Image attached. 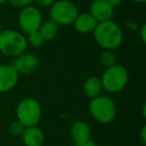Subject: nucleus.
I'll list each match as a JSON object with an SVG mask.
<instances>
[{
	"label": "nucleus",
	"instance_id": "nucleus-22",
	"mask_svg": "<svg viewBox=\"0 0 146 146\" xmlns=\"http://www.w3.org/2000/svg\"><path fill=\"white\" fill-rule=\"evenodd\" d=\"M140 38H141L142 42L145 43L146 42V25L143 24L140 28Z\"/></svg>",
	"mask_w": 146,
	"mask_h": 146
},
{
	"label": "nucleus",
	"instance_id": "nucleus-4",
	"mask_svg": "<svg viewBox=\"0 0 146 146\" xmlns=\"http://www.w3.org/2000/svg\"><path fill=\"white\" fill-rule=\"evenodd\" d=\"M100 79L104 90L109 93H118L127 86L129 74L123 65L116 63L113 66L105 69Z\"/></svg>",
	"mask_w": 146,
	"mask_h": 146
},
{
	"label": "nucleus",
	"instance_id": "nucleus-24",
	"mask_svg": "<svg viewBox=\"0 0 146 146\" xmlns=\"http://www.w3.org/2000/svg\"><path fill=\"white\" fill-rule=\"evenodd\" d=\"M140 136H141V141L142 143H145L146 142V126L143 125L141 128V132H140Z\"/></svg>",
	"mask_w": 146,
	"mask_h": 146
},
{
	"label": "nucleus",
	"instance_id": "nucleus-27",
	"mask_svg": "<svg viewBox=\"0 0 146 146\" xmlns=\"http://www.w3.org/2000/svg\"><path fill=\"white\" fill-rule=\"evenodd\" d=\"M5 2H7V0H0V5L3 4V3H5Z\"/></svg>",
	"mask_w": 146,
	"mask_h": 146
},
{
	"label": "nucleus",
	"instance_id": "nucleus-3",
	"mask_svg": "<svg viewBox=\"0 0 146 146\" xmlns=\"http://www.w3.org/2000/svg\"><path fill=\"white\" fill-rule=\"evenodd\" d=\"M89 111L92 117L101 124L111 123L117 113L114 100L109 96L101 94L90 99Z\"/></svg>",
	"mask_w": 146,
	"mask_h": 146
},
{
	"label": "nucleus",
	"instance_id": "nucleus-14",
	"mask_svg": "<svg viewBox=\"0 0 146 146\" xmlns=\"http://www.w3.org/2000/svg\"><path fill=\"white\" fill-rule=\"evenodd\" d=\"M103 90V86L101 83V79L97 76H90L84 81L83 92L85 96L89 99L100 95Z\"/></svg>",
	"mask_w": 146,
	"mask_h": 146
},
{
	"label": "nucleus",
	"instance_id": "nucleus-21",
	"mask_svg": "<svg viewBox=\"0 0 146 146\" xmlns=\"http://www.w3.org/2000/svg\"><path fill=\"white\" fill-rule=\"evenodd\" d=\"M74 146H96V143L91 139V138H89V139L85 140V141L75 143V145Z\"/></svg>",
	"mask_w": 146,
	"mask_h": 146
},
{
	"label": "nucleus",
	"instance_id": "nucleus-17",
	"mask_svg": "<svg viewBox=\"0 0 146 146\" xmlns=\"http://www.w3.org/2000/svg\"><path fill=\"white\" fill-rule=\"evenodd\" d=\"M27 35H28V37L26 38L27 43H29V44L32 47H34V48H39V47L42 46L43 43L45 42V41L43 40L42 36L40 35V33L38 32V30L29 33V34H27Z\"/></svg>",
	"mask_w": 146,
	"mask_h": 146
},
{
	"label": "nucleus",
	"instance_id": "nucleus-18",
	"mask_svg": "<svg viewBox=\"0 0 146 146\" xmlns=\"http://www.w3.org/2000/svg\"><path fill=\"white\" fill-rule=\"evenodd\" d=\"M24 129H25V127L18 121V120H14V121L11 122L10 125H9L8 131L12 136L18 137V136H21V134L23 133Z\"/></svg>",
	"mask_w": 146,
	"mask_h": 146
},
{
	"label": "nucleus",
	"instance_id": "nucleus-8",
	"mask_svg": "<svg viewBox=\"0 0 146 146\" xmlns=\"http://www.w3.org/2000/svg\"><path fill=\"white\" fill-rule=\"evenodd\" d=\"M39 64L38 57L31 52H23L19 56L15 57L12 62V66L18 74L29 75L37 69Z\"/></svg>",
	"mask_w": 146,
	"mask_h": 146
},
{
	"label": "nucleus",
	"instance_id": "nucleus-19",
	"mask_svg": "<svg viewBox=\"0 0 146 146\" xmlns=\"http://www.w3.org/2000/svg\"><path fill=\"white\" fill-rule=\"evenodd\" d=\"M7 2L11 5V6L15 7V8H24L26 6L31 5L34 0H7Z\"/></svg>",
	"mask_w": 146,
	"mask_h": 146
},
{
	"label": "nucleus",
	"instance_id": "nucleus-20",
	"mask_svg": "<svg viewBox=\"0 0 146 146\" xmlns=\"http://www.w3.org/2000/svg\"><path fill=\"white\" fill-rule=\"evenodd\" d=\"M34 2L41 8H50L55 0H34Z\"/></svg>",
	"mask_w": 146,
	"mask_h": 146
},
{
	"label": "nucleus",
	"instance_id": "nucleus-5",
	"mask_svg": "<svg viewBox=\"0 0 146 146\" xmlns=\"http://www.w3.org/2000/svg\"><path fill=\"white\" fill-rule=\"evenodd\" d=\"M16 117L24 127L37 126L42 117V108L40 103L32 97L22 99L17 105Z\"/></svg>",
	"mask_w": 146,
	"mask_h": 146
},
{
	"label": "nucleus",
	"instance_id": "nucleus-6",
	"mask_svg": "<svg viewBox=\"0 0 146 146\" xmlns=\"http://www.w3.org/2000/svg\"><path fill=\"white\" fill-rule=\"evenodd\" d=\"M79 10L76 4L69 0H58L55 1L50 7L49 16L58 26H67L73 24Z\"/></svg>",
	"mask_w": 146,
	"mask_h": 146
},
{
	"label": "nucleus",
	"instance_id": "nucleus-2",
	"mask_svg": "<svg viewBox=\"0 0 146 146\" xmlns=\"http://www.w3.org/2000/svg\"><path fill=\"white\" fill-rule=\"evenodd\" d=\"M25 35L14 29H5L0 33V53L6 57L19 56L27 48Z\"/></svg>",
	"mask_w": 146,
	"mask_h": 146
},
{
	"label": "nucleus",
	"instance_id": "nucleus-7",
	"mask_svg": "<svg viewBox=\"0 0 146 146\" xmlns=\"http://www.w3.org/2000/svg\"><path fill=\"white\" fill-rule=\"evenodd\" d=\"M42 22V13L38 7L29 5L22 8L19 12L18 24L23 33L29 34L37 31Z\"/></svg>",
	"mask_w": 146,
	"mask_h": 146
},
{
	"label": "nucleus",
	"instance_id": "nucleus-26",
	"mask_svg": "<svg viewBox=\"0 0 146 146\" xmlns=\"http://www.w3.org/2000/svg\"><path fill=\"white\" fill-rule=\"evenodd\" d=\"M133 2L138 3V4H143V3L146 2V0H132Z\"/></svg>",
	"mask_w": 146,
	"mask_h": 146
},
{
	"label": "nucleus",
	"instance_id": "nucleus-15",
	"mask_svg": "<svg viewBox=\"0 0 146 146\" xmlns=\"http://www.w3.org/2000/svg\"><path fill=\"white\" fill-rule=\"evenodd\" d=\"M59 30V26L52 21L51 19L46 20L41 23L40 27L38 29V32L42 36L44 41H51L57 36Z\"/></svg>",
	"mask_w": 146,
	"mask_h": 146
},
{
	"label": "nucleus",
	"instance_id": "nucleus-23",
	"mask_svg": "<svg viewBox=\"0 0 146 146\" xmlns=\"http://www.w3.org/2000/svg\"><path fill=\"white\" fill-rule=\"evenodd\" d=\"M126 26H127V28L130 29V30H136V29L138 28V24L134 20H128L127 22H126Z\"/></svg>",
	"mask_w": 146,
	"mask_h": 146
},
{
	"label": "nucleus",
	"instance_id": "nucleus-12",
	"mask_svg": "<svg viewBox=\"0 0 146 146\" xmlns=\"http://www.w3.org/2000/svg\"><path fill=\"white\" fill-rule=\"evenodd\" d=\"M73 25L77 32L82 34H88L93 32L97 25V21L93 18L90 13H82L77 15L76 19L73 22Z\"/></svg>",
	"mask_w": 146,
	"mask_h": 146
},
{
	"label": "nucleus",
	"instance_id": "nucleus-25",
	"mask_svg": "<svg viewBox=\"0 0 146 146\" xmlns=\"http://www.w3.org/2000/svg\"><path fill=\"white\" fill-rule=\"evenodd\" d=\"M106 1H107V2L109 3L112 7L118 6V5H120L122 2V0H106Z\"/></svg>",
	"mask_w": 146,
	"mask_h": 146
},
{
	"label": "nucleus",
	"instance_id": "nucleus-13",
	"mask_svg": "<svg viewBox=\"0 0 146 146\" xmlns=\"http://www.w3.org/2000/svg\"><path fill=\"white\" fill-rule=\"evenodd\" d=\"M70 134L74 142L78 143V142H82L89 139L90 135H91V129H90V126L88 125V123H86L85 121L78 120L72 124Z\"/></svg>",
	"mask_w": 146,
	"mask_h": 146
},
{
	"label": "nucleus",
	"instance_id": "nucleus-1",
	"mask_svg": "<svg viewBox=\"0 0 146 146\" xmlns=\"http://www.w3.org/2000/svg\"><path fill=\"white\" fill-rule=\"evenodd\" d=\"M92 33L94 40L104 50L114 51L119 48L123 42V32L121 27L112 19L97 23Z\"/></svg>",
	"mask_w": 146,
	"mask_h": 146
},
{
	"label": "nucleus",
	"instance_id": "nucleus-11",
	"mask_svg": "<svg viewBox=\"0 0 146 146\" xmlns=\"http://www.w3.org/2000/svg\"><path fill=\"white\" fill-rule=\"evenodd\" d=\"M21 139L25 146H42L44 143V133L37 126L25 127L21 134Z\"/></svg>",
	"mask_w": 146,
	"mask_h": 146
},
{
	"label": "nucleus",
	"instance_id": "nucleus-9",
	"mask_svg": "<svg viewBox=\"0 0 146 146\" xmlns=\"http://www.w3.org/2000/svg\"><path fill=\"white\" fill-rule=\"evenodd\" d=\"M19 74L10 64H0V93L11 91L18 84Z\"/></svg>",
	"mask_w": 146,
	"mask_h": 146
},
{
	"label": "nucleus",
	"instance_id": "nucleus-10",
	"mask_svg": "<svg viewBox=\"0 0 146 146\" xmlns=\"http://www.w3.org/2000/svg\"><path fill=\"white\" fill-rule=\"evenodd\" d=\"M89 13L97 23L111 20L114 15V7H112L106 0H93L90 4Z\"/></svg>",
	"mask_w": 146,
	"mask_h": 146
},
{
	"label": "nucleus",
	"instance_id": "nucleus-16",
	"mask_svg": "<svg viewBox=\"0 0 146 146\" xmlns=\"http://www.w3.org/2000/svg\"><path fill=\"white\" fill-rule=\"evenodd\" d=\"M99 61L104 68H109L116 64V55L111 50H104L99 57Z\"/></svg>",
	"mask_w": 146,
	"mask_h": 146
},
{
	"label": "nucleus",
	"instance_id": "nucleus-28",
	"mask_svg": "<svg viewBox=\"0 0 146 146\" xmlns=\"http://www.w3.org/2000/svg\"><path fill=\"white\" fill-rule=\"evenodd\" d=\"M1 31H2V24L0 22V33H1Z\"/></svg>",
	"mask_w": 146,
	"mask_h": 146
}]
</instances>
